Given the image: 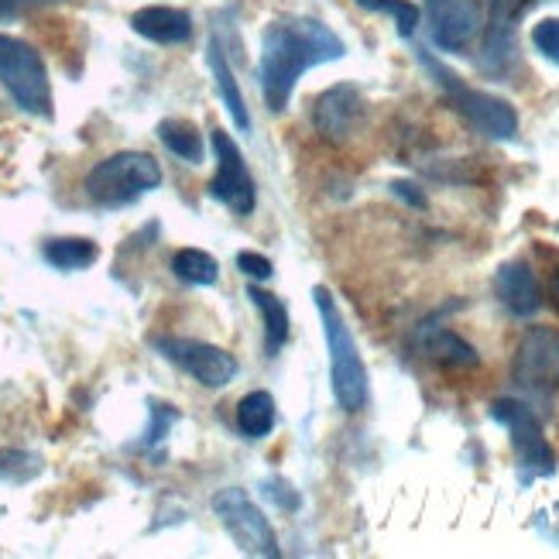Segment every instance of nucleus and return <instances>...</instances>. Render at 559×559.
I'll use <instances>...</instances> for the list:
<instances>
[{"label":"nucleus","mask_w":559,"mask_h":559,"mask_svg":"<svg viewBox=\"0 0 559 559\" xmlns=\"http://www.w3.org/2000/svg\"><path fill=\"white\" fill-rule=\"evenodd\" d=\"M158 141L165 144L168 152L176 158L189 162V165H200L206 158V141L200 134V128L192 124V120H182V117H165L158 124Z\"/></svg>","instance_id":"18"},{"label":"nucleus","mask_w":559,"mask_h":559,"mask_svg":"<svg viewBox=\"0 0 559 559\" xmlns=\"http://www.w3.org/2000/svg\"><path fill=\"white\" fill-rule=\"evenodd\" d=\"M173 272L186 285H216V278H221V264H216L213 254H206L200 248H186V251H176Z\"/></svg>","instance_id":"21"},{"label":"nucleus","mask_w":559,"mask_h":559,"mask_svg":"<svg viewBox=\"0 0 559 559\" xmlns=\"http://www.w3.org/2000/svg\"><path fill=\"white\" fill-rule=\"evenodd\" d=\"M429 38L443 52H464L480 32V8L477 0H426Z\"/></svg>","instance_id":"12"},{"label":"nucleus","mask_w":559,"mask_h":559,"mask_svg":"<svg viewBox=\"0 0 559 559\" xmlns=\"http://www.w3.org/2000/svg\"><path fill=\"white\" fill-rule=\"evenodd\" d=\"M312 302L316 312H320V323H323V336H326V350H330V388H333V399L344 412H360L368 405V368H364L360 350H357V340L340 312L333 292L326 285H316L312 288Z\"/></svg>","instance_id":"2"},{"label":"nucleus","mask_w":559,"mask_h":559,"mask_svg":"<svg viewBox=\"0 0 559 559\" xmlns=\"http://www.w3.org/2000/svg\"><path fill=\"white\" fill-rule=\"evenodd\" d=\"M152 347L162 350L168 360L182 368L189 378H197L203 388H227L237 378V357L216 344L203 340H182V336H155Z\"/></svg>","instance_id":"10"},{"label":"nucleus","mask_w":559,"mask_h":559,"mask_svg":"<svg viewBox=\"0 0 559 559\" xmlns=\"http://www.w3.org/2000/svg\"><path fill=\"white\" fill-rule=\"evenodd\" d=\"M364 11H378V14H392L399 24V35L412 38L419 28V8L408 4V0H357Z\"/></svg>","instance_id":"23"},{"label":"nucleus","mask_w":559,"mask_h":559,"mask_svg":"<svg viewBox=\"0 0 559 559\" xmlns=\"http://www.w3.org/2000/svg\"><path fill=\"white\" fill-rule=\"evenodd\" d=\"M491 419L508 429V440L519 456V477L522 484H532L536 477H552L556 474V453L543 432L539 416L519 399H498L491 405Z\"/></svg>","instance_id":"6"},{"label":"nucleus","mask_w":559,"mask_h":559,"mask_svg":"<svg viewBox=\"0 0 559 559\" xmlns=\"http://www.w3.org/2000/svg\"><path fill=\"white\" fill-rule=\"evenodd\" d=\"M423 350H426V357L429 360H436V364H443V368H456V371H464V368H477L480 364V357H477V350L467 344L464 336H456L453 330H429L426 336H423Z\"/></svg>","instance_id":"17"},{"label":"nucleus","mask_w":559,"mask_h":559,"mask_svg":"<svg viewBox=\"0 0 559 559\" xmlns=\"http://www.w3.org/2000/svg\"><path fill=\"white\" fill-rule=\"evenodd\" d=\"M0 86L11 100L35 117H52V83L38 48L14 35H0Z\"/></svg>","instance_id":"5"},{"label":"nucleus","mask_w":559,"mask_h":559,"mask_svg":"<svg viewBox=\"0 0 559 559\" xmlns=\"http://www.w3.org/2000/svg\"><path fill=\"white\" fill-rule=\"evenodd\" d=\"M237 272H245L254 282H269L275 269H272V261L264 258V254H258V251H240L237 254Z\"/></svg>","instance_id":"26"},{"label":"nucleus","mask_w":559,"mask_h":559,"mask_svg":"<svg viewBox=\"0 0 559 559\" xmlns=\"http://www.w3.org/2000/svg\"><path fill=\"white\" fill-rule=\"evenodd\" d=\"M210 141H213V152H216V176L206 186L210 200L224 203L237 216H251L258 206V189H254L251 168L245 162V152H240L237 141L221 128L213 131Z\"/></svg>","instance_id":"9"},{"label":"nucleus","mask_w":559,"mask_h":559,"mask_svg":"<svg viewBox=\"0 0 559 559\" xmlns=\"http://www.w3.org/2000/svg\"><path fill=\"white\" fill-rule=\"evenodd\" d=\"M549 302H552V309L559 312V269L549 275Z\"/></svg>","instance_id":"29"},{"label":"nucleus","mask_w":559,"mask_h":559,"mask_svg":"<svg viewBox=\"0 0 559 559\" xmlns=\"http://www.w3.org/2000/svg\"><path fill=\"white\" fill-rule=\"evenodd\" d=\"M41 474V456L32 450H0V480L8 484H28Z\"/></svg>","instance_id":"22"},{"label":"nucleus","mask_w":559,"mask_h":559,"mask_svg":"<svg viewBox=\"0 0 559 559\" xmlns=\"http://www.w3.org/2000/svg\"><path fill=\"white\" fill-rule=\"evenodd\" d=\"M512 381L528 395L549 399L559 388V330L528 326L512 357Z\"/></svg>","instance_id":"8"},{"label":"nucleus","mask_w":559,"mask_h":559,"mask_svg":"<svg viewBox=\"0 0 559 559\" xmlns=\"http://www.w3.org/2000/svg\"><path fill=\"white\" fill-rule=\"evenodd\" d=\"M495 296L512 316H536L546 302L536 272L525 261H508L495 275Z\"/></svg>","instance_id":"13"},{"label":"nucleus","mask_w":559,"mask_h":559,"mask_svg":"<svg viewBox=\"0 0 559 559\" xmlns=\"http://www.w3.org/2000/svg\"><path fill=\"white\" fill-rule=\"evenodd\" d=\"M347 56V45L330 24L316 17H278L261 35V59H258V80L264 104L272 114H282L296 93L299 80L312 66H326Z\"/></svg>","instance_id":"1"},{"label":"nucleus","mask_w":559,"mask_h":559,"mask_svg":"<svg viewBox=\"0 0 559 559\" xmlns=\"http://www.w3.org/2000/svg\"><path fill=\"white\" fill-rule=\"evenodd\" d=\"M392 189L399 192L402 200H408L412 206H419V210L426 206V197H423V192H419V186H412V182H395Z\"/></svg>","instance_id":"28"},{"label":"nucleus","mask_w":559,"mask_h":559,"mask_svg":"<svg viewBox=\"0 0 559 559\" xmlns=\"http://www.w3.org/2000/svg\"><path fill=\"white\" fill-rule=\"evenodd\" d=\"M248 299L254 302V309L261 312V323H264V344H269V354H278L288 344V309L285 302L275 296V292L261 288V285H248Z\"/></svg>","instance_id":"16"},{"label":"nucleus","mask_w":559,"mask_h":559,"mask_svg":"<svg viewBox=\"0 0 559 559\" xmlns=\"http://www.w3.org/2000/svg\"><path fill=\"white\" fill-rule=\"evenodd\" d=\"M162 165L148 152H117L96 162L86 176V197L100 206H128L158 189Z\"/></svg>","instance_id":"4"},{"label":"nucleus","mask_w":559,"mask_h":559,"mask_svg":"<svg viewBox=\"0 0 559 559\" xmlns=\"http://www.w3.org/2000/svg\"><path fill=\"white\" fill-rule=\"evenodd\" d=\"M45 4H59V0H0V21L4 17H17L32 8H45Z\"/></svg>","instance_id":"27"},{"label":"nucleus","mask_w":559,"mask_h":559,"mask_svg":"<svg viewBox=\"0 0 559 559\" xmlns=\"http://www.w3.org/2000/svg\"><path fill=\"white\" fill-rule=\"evenodd\" d=\"M532 45L543 59L559 66V17H543L536 28H532Z\"/></svg>","instance_id":"25"},{"label":"nucleus","mask_w":559,"mask_h":559,"mask_svg":"<svg viewBox=\"0 0 559 559\" xmlns=\"http://www.w3.org/2000/svg\"><path fill=\"white\" fill-rule=\"evenodd\" d=\"M213 512L221 519V525L227 528V536L234 539V546L248 556H278V536L272 522L264 519L261 508L251 501L248 491L240 488H227L213 498Z\"/></svg>","instance_id":"7"},{"label":"nucleus","mask_w":559,"mask_h":559,"mask_svg":"<svg viewBox=\"0 0 559 559\" xmlns=\"http://www.w3.org/2000/svg\"><path fill=\"white\" fill-rule=\"evenodd\" d=\"M131 28L134 35L148 38L155 45H182L192 38V17L182 8H165V4H152L131 14Z\"/></svg>","instance_id":"14"},{"label":"nucleus","mask_w":559,"mask_h":559,"mask_svg":"<svg viewBox=\"0 0 559 559\" xmlns=\"http://www.w3.org/2000/svg\"><path fill=\"white\" fill-rule=\"evenodd\" d=\"M206 66H210V76H213L216 90H221V100H224L227 114L234 117V124L240 131H248L251 128V114H248V104H245V93H240L234 69H230V62L224 56V45L216 38L206 45Z\"/></svg>","instance_id":"15"},{"label":"nucleus","mask_w":559,"mask_h":559,"mask_svg":"<svg viewBox=\"0 0 559 559\" xmlns=\"http://www.w3.org/2000/svg\"><path fill=\"white\" fill-rule=\"evenodd\" d=\"M419 62L432 72L436 86L447 93L450 107L464 117L477 134L495 138V141H512L519 134V114L508 100H501L495 93H484V90H471L467 83H460V76H453L447 66L429 59L426 52H419Z\"/></svg>","instance_id":"3"},{"label":"nucleus","mask_w":559,"mask_h":559,"mask_svg":"<svg viewBox=\"0 0 559 559\" xmlns=\"http://www.w3.org/2000/svg\"><path fill=\"white\" fill-rule=\"evenodd\" d=\"M41 254L59 272H83L100 258V248H96L90 237H52L41 248Z\"/></svg>","instance_id":"19"},{"label":"nucleus","mask_w":559,"mask_h":559,"mask_svg":"<svg viewBox=\"0 0 559 559\" xmlns=\"http://www.w3.org/2000/svg\"><path fill=\"white\" fill-rule=\"evenodd\" d=\"M364 124V96L354 83H336L312 100V128L333 144H344Z\"/></svg>","instance_id":"11"},{"label":"nucleus","mask_w":559,"mask_h":559,"mask_svg":"<svg viewBox=\"0 0 559 559\" xmlns=\"http://www.w3.org/2000/svg\"><path fill=\"white\" fill-rule=\"evenodd\" d=\"M278 423V408L269 392H248L237 405V429L248 436V440H264Z\"/></svg>","instance_id":"20"},{"label":"nucleus","mask_w":559,"mask_h":559,"mask_svg":"<svg viewBox=\"0 0 559 559\" xmlns=\"http://www.w3.org/2000/svg\"><path fill=\"white\" fill-rule=\"evenodd\" d=\"M148 416H152V423H148V429H144V447H155V443L165 440V432L179 423V412L168 402H155L152 399L148 402Z\"/></svg>","instance_id":"24"}]
</instances>
